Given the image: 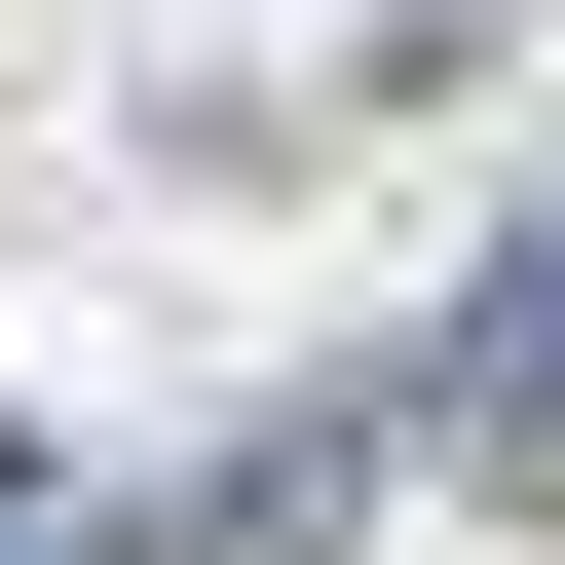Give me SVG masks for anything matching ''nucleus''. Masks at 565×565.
<instances>
[{
  "mask_svg": "<svg viewBox=\"0 0 565 565\" xmlns=\"http://www.w3.org/2000/svg\"><path fill=\"white\" fill-rule=\"evenodd\" d=\"M490 377H527V415H565V264H527V302H490Z\"/></svg>",
  "mask_w": 565,
  "mask_h": 565,
  "instance_id": "nucleus-1",
  "label": "nucleus"
}]
</instances>
